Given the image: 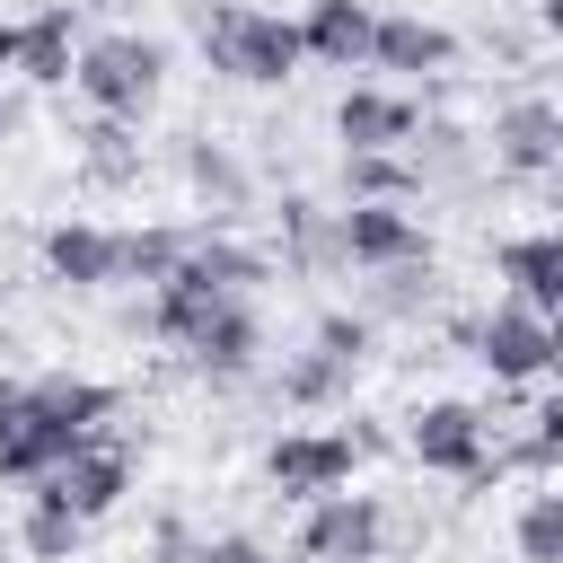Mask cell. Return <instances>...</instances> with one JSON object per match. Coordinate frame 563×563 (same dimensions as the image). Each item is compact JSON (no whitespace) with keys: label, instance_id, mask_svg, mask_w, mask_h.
Instances as JSON below:
<instances>
[{"label":"cell","instance_id":"obj_1","mask_svg":"<svg viewBox=\"0 0 563 563\" xmlns=\"http://www.w3.org/2000/svg\"><path fill=\"white\" fill-rule=\"evenodd\" d=\"M202 62L238 88H282L308 53H299V26L273 18V9H246V0H220L202 9Z\"/></svg>","mask_w":563,"mask_h":563},{"label":"cell","instance_id":"obj_2","mask_svg":"<svg viewBox=\"0 0 563 563\" xmlns=\"http://www.w3.org/2000/svg\"><path fill=\"white\" fill-rule=\"evenodd\" d=\"M158 79H167V44L158 35H88L79 62H70V88L106 123H141L158 106Z\"/></svg>","mask_w":563,"mask_h":563},{"label":"cell","instance_id":"obj_3","mask_svg":"<svg viewBox=\"0 0 563 563\" xmlns=\"http://www.w3.org/2000/svg\"><path fill=\"white\" fill-rule=\"evenodd\" d=\"M26 493H44V501H62L70 519H106L123 493H132V449L123 440H106V431H88L44 484H26Z\"/></svg>","mask_w":563,"mask_h":563},{"label":"cell","instance_id":"obj_4","mask_svg":"<svg viewBox=\"0 0 563 563\" xmlns=\"http://www.w3.org/2000/svg\"><path fill=\"white\" fill-rule=\"evenodd\" d=\"M466 343H475V361L501 378V387H528V378H545L554 369V317H537V308H519V299H501L484 325H466Z\"/></svg>","mask_w":563,"mask_h":563},{"label":"cell","instance_id":"obj_5","mask_svg":"<svg viewBox=\"0 0 563 563\" xmlns=\"http://www.w3.org/2000/svg\"><path fill=\"white\" fill-rule=\"evenodd\" d=\"M405 449H413L431 475L493 484V457H484V413H475L466 396H440V405H422V413H413V431H405Z\"/></svg>","mask_w":563,"mask_h":563},{"label":"cell","instance_id":"obj_6","mask_svg":"<svg viewBox=\"0 0 563 563\" xmlns=\"http://www.w3.org/2000/svg\"><path fill=\"white\" fill-rule=\"evenodd\" d=\"M378 545H387V510L369 493H317L308 501V528H299L308 563H378Z\"/></svg>","mask_w":563,"mask_h":563},{"label":"cell","instance_id":"obj_7","mask_svg":"<svg viewBox=\"0 0 563 563\" xmlns=\"http://www.w3.org/2000/svg\"><path fill=\"white\" fill-rule=\"evenodd\" d=\"M352 466H361V449H352V431H282V440H273V457H264V475H273V493H290V501H317V493H343V484H352Z\"/></svg>","mask_w":563,"mask_h":563},{"label":"cell","instance_id":"obj_8","mask_svg":"<svg viewBox=\"0 0 563 563\" xmlns=\"http://www.w3.org/2000/svg\"><path fill=\"white\" fill-rule=\"evenodd\" d=\"M334 246H343V264H369V273L431 255V238H422V220L405 202H343L334 211Z\"/></svg>","mask_w":563,"mask_h":563},{"label":"cell","instance_id":"obj_9","mask_svg":"<svg viewBox=\"0 0 563 563\" xmlns=\"http://www.w3.org/2000/svg\"><path fill=\"white\" fill-rule=\"evenodd\" d=\"M493 158H501L510 176H545V167L563 158V114H554L545 97L501 106V114H493Z\"/></svg>","mask_w":563,"mask_h":563},{"label":"cell","instance_id":"obj_10","mask_svg":"<svg viewBox=\"0 0 563 563\" xmlns=\"http://www.w3.org/2000/svg\"><path fill=\"white\" fill-rule=\"evenodd\" d=\"M493 264H501V282H510V299H519V308H537V317H554V308H563V238H554V229L501 238V246H493Z\"/></svg>","mask_w":563,"mask_h":563},{"label":"cell","instance_id":"obj_11","mask_svg":"<svg viewBox=\"0 0 563 563\" xmlns=\"http://www.w3.org/2000/svg\"><path fill=\"white\" fill-rule=\"evenodd\" d=\"M18 413L70 422V431H106L114 387H106V378H70V369H35V378H18Z\"/></svg>","mask_w":563,"mask_h":563},{"label":"cell","instance_id":"obj_12","mask_svg":"<svg viewBox=\"0 0 563 563\" xmlns=\"http://www.w3.org/2000/svg\"><path fill=\"white\" fill-rule=\"evenodd\" d=\"M413 97H387V88H343V106H334V132H343V158H361V150H405L413 141Z\"/></svg>","mask_w":563,"mask_h":563},{"label":"cell","instance_id":"obj_13","mask_svg":"<svg viewBox=\"0 0 563 563\" xmlns=\"http://www.w3.org/2000/svg\"><path fill=\"white\" fill-rule=\"evenodd\" d=\"M220 308H229V290H220L202 264H194V246H185V264H176V273L150 290V325H158L167 343H194V334H202Z\"/></svg>","mask_w":563,"mask_h":563},{"label":"cell","instance_id":"obj_14","mask_svg":"<svg viewBox=\"0 0 563 563\" xmlns=\"http://www.w3.org/2000/svg\"><path fill=\"white\" fill-rule=\"evenodd\" d=\"M70 62H79V18L53 0V9H35V18L18 26V53H9V70H18L26 88H62V79H70Z\"/></svg>","mask_w":563,"mask_h":563},{"label":"cell","instance_id":"obj_15","mask_svg":"<svg viewBox=\"0 0 563 563\" xmlns=\"http://www.w3.org/2000/svg\"><path fill=\"white\" fill-rule=\"evenodd\" d=\"M185 352H194V369H202V378H246V369L264 361V317H255L246 299H229V308H220Z\"/></svg>","mask_w":563,"mask_h":563},{"label":"cell","instance_id":"obj_16","mask_svg":"<svg viewBox=\"0 0 563 563\" xmlns=\"http://www.w3.org/2000/svg\"><path fill=\"white\" fill-rule=\"evenodd\" d=\"M369 9L361 0H308V18H299V53L308 62H334V70H361L369 62Z\"/></svg>","mask_w":563,"mask_h":563},{"label":"cell","instance_id":"obj_17","mask_svg":"<svg viewBox=\"0 0 563 563\" xmlns=\"http://www.w3.org/2000/svg\"><path fill=\"white\" fill-rule=\"evenodd\" d=\"M44 273L70 282V290H106V282H114V229H97V220L44 229Z\"/></svg>","mask_w":563,"mask_h":563},{"label":"cell","instance_id":"obj_18","mask_svg":"<svg viewBox=\"0 0 563 563\" xmlns=\"http://www.w3.org/2000/svg\"><path fill=\"white\" fill-rule=\"evenodd\" d=\"M449 62H457V35L431 18H378L369 26V70H449Z\"/></svg>","mask_w":563,"mask_h":563},{"label":"cell","instance_id":"obj_19","mask_svg":"<svg viewBox=\"0 0 563 563\" xmlns=\"http://www.w3.org/2000/svg\"><path fill=\"white\" fill-rule=\"evenodd\" d=\"M185 246H194V229H123L114 238V282H167L176 264H185Z\"/></svg>","mask_w":563,"mask_h":563},{"label":"cell","instance_id":"obj_20","mask_svg":"<svg viewBox=\"0 0 563 563\" xmlns=\"http://www.w3.org/2000/svg\"><path fill=\"white\" fill-rule=\"evenodd\" d=\"M79 537H88V519H70L62 501H44V493H26V519H18V545H26L35 563H70V554H79Z\"/></svg>","mask_w":563,"mask_h":563},{"label":"cell","instance_id":"obj_21","mask_svg":"<svg viewBox=\"0 0 563 563\" xmlns=\"http://www.w3.org/2000/svg\"><path fill=\"white\" fill-rule=\"evenodd\" d=\"M343 185H352V202H405L422 176L396 150H361V158H343Z\"/></svg>","mask_w":563,"mask_h":563},{"label":"cell","instance_id":"obj_22","mask_svg":"<svg viewBox=\"0 0 563 563\" xmlns=\"http://www.w3.org/2000/svg\"><path fill=\"white\" fill-rule=\"evenodd\" d=\"M510 537H519V563H563V493H528Z\"/></svg>","mask_w":563,"mask_h":563},{"label":"cell","instance_id":"obj_23","mask_svg":"<svg viewBox=\"0 0 563 563\" xmlns=\"http://www.w3.org/2000/svg\"><path fill=\"white\" fill-rule=\"evenodd\" d=\"M185 176H194V194H211L220 211H229V202H246V167H238L220 141H194V150H185Z\"/></svg>","mask_w":563,"mask_h":563},{"label":"cell","instance_id":"obj_24","mask_svg":"<svg viewBox=\"0 0 563 563\" xmlns=\"http://www.w3.org/2000/svg\"><path fill=\"white\" fill-rule=\"evenodd\" d=\"M282 229H290V255L299 264H334L343 246H334V211H317V202H282Z\"/></svg>","mask_w":563,"mask_h":563},{"label":"cell","instance_id":"obj_25","mask_svg":"<svg viewBox=\"0 0 563 563\" xmlns=\"http://www.w3.org/2000/svg\"><path fill=\"white\" fill-rule=\"evenodd\" d=\"M343 387H352V369H334L325 352H299V361L282 369V396H290V405H334Z\"/></svg>","mask_w":563,"mask_h":563},{"label":"cell","instance_id":"obj_26","mask_svg":"<svg viewBox=\"0 0 563 563\" xmlns=\"http://www.w3.org/2000/svg\"><path fill=\"white\" fill-rule=\"evenodd\" d=\"M317 352H325L334 369H361V352H369V317H343V308H325V317H317Z\"/></svg>","mask_w":563,"mask_h":563},{"label":"cell","instance_id":"obj_27","mask_svg":"<svg viewBox=\"0 0 563 563\" xmlns=\"http://www.w3.org/2000/svg\"><path fill=\"white\" fill-rule=\"evenodd\" d=\"M88 167H97L106 185H123V176L141 167V150L123 141V123H97V132H88Z\"/></svg>","mask_w":563,"mask_h":563},{"label":"cell","instance_id":"obj_28","mask_svg":"<svg viewBox=\"0 0 563 563\" xmlns=\"http://www.w3.org/2000/svg\"><path fill=\"white\" fill-rule=\"evenodd\" d=\"M431 290V255H413V264H387L378 273V308H413Z\"/></svg>","mask_w":563,"mask_h":563},{"label":"cell","instance_id":"obj_29","mask_svg":"<svg viewBox=\"0 0 563 563\" xmlns=\"http://www.w3.org/2000/svg\"><path fill=\"white\" fill-rule=\"evenodd\" d=\"M185 563H273V554H264L255 537H211V545H194Z\"/></svg>","mask_w":563,"mask_h":563},{"label":"cell","instance_id":"obj_30","mask_svg":"<svg viewBox=\"0 0 563 563\" xmlns=\"http://www.w3.org/2000/svg\"><path fill=\"white\" fill-rule=\"evenodd\" d=\"M18 422V378H0V431Z\"/></svg>","mask_w":563,"mask_h":563},{"label":"cell","instance_id":"obj_31","mask_svg":"<svg viewBox=\"0 0 563 563\" xmlns=\"http://www.w3.org/2000/svg\"><path fill=\"white\" fill-rule=\"evenodd\" d=\"M9 53H18V26H9V18H0V70H9Z\"/></svg>","mask_w":563,"mask_h":563},{"label":"cell","instance_id":"obj_32","mask_svg":"<svg viewBox=\"0 0 563 563\" xmlns=\"http://www.w3.org/2000/svg\"><path fill=\"white\" fill-rule=\"evenodd\" d=\"M9 123H18V114H9V106H0V132H9Z\"/></svg>","mask_w":563,"mask_h":563}]
</instances>
